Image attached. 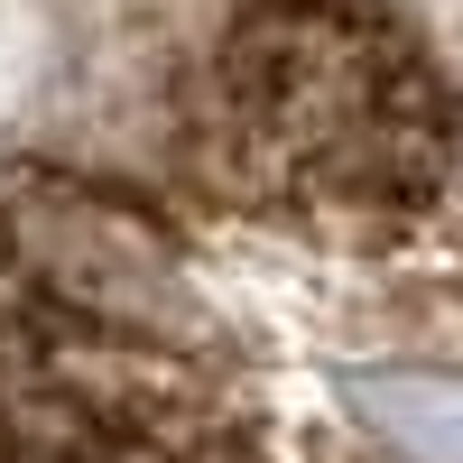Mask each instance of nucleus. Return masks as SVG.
I'll list each match as a JSON object with an SVG mask.
<instances>
[{
  "mask_svg": "<svg viewBox=\"0 0 463 463\" xmlns=\"http://www.w3.org/2000/svg\"><path fill=\"white\" fill-rule=\"evenodd\" d=\"M28 84H37V10L0 0V102H19Z\"/></svg>",
  "mask_w": 463,
  "mask_h": 463,
  "instance_id": "f257e3e1",
  "label": "nucleus"
}]
</instances>
